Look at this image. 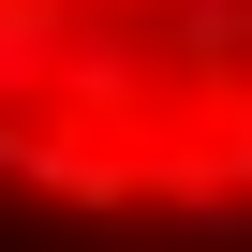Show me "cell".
<instances>
[{"label": "cell", "mask_w": 252, "mask_h": 252, "mask_svg": "<svg viewBox=\"0 0 252 252\" xmlns=\"http://www.w3.org/2000/svg\"><path fill=\"white\" fill-rule=\"evenodd\" d=\"M0 178L252 222V0H0Z\"/></svg>", "instance_id": "cell-1"}]
</instances>
